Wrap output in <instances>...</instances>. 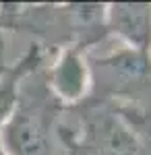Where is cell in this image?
I'll use <instances>...</instances> for the list:
<instances>
[{
	"label": "cell",
	"instance_id": "obj_7",
	"mask_svg": "<svg viewBox=\"0 0 151 155\" xmlns=\"http://www.w3.org/2000/svg\"><path fill=\"white\" fill-rule=\"evenodd\" d=\"M48 56L50 54L44 48H39L37 44H29L23 50V54L12 64H8V68L0 74V130L17 104V93H19L21 81L42 62H46Z\"/></svg>",
	"mask_w": 151,
	"mask_h": 155
},
{
	"label": "cell",
	"instance_id": "obj_3",
	"mask_svg": "<svg viewBox=\"0 0 151 155\" xmlns=\"http://www.w3.org/2000/svg\"><path fill=\"white\" fill-rule=\"evenodd\" d=\"M46 62L21 81L17 104L0 130V145L8 155H64L60 122L66 106L48 85Z\"/></svg>",
	"mask_w": 151,
	"mask_h": 155
},
{
	"label": "cell",
	"instance_id": "obj_9",
	"mask_svg": "<svg viewBox=\"0 0 151 155\" xmlns=\"http://www.w3.org/2000/svg\"><path fill=\"white\" fill-rule=\"evenodd\" d=\"M0 155H8L6 151H4V149H2V145H0Z\"/></svg>",
	"mask_w": 151,
	"mask_h": 155
},
{
	"label": "cell",
	"instance_id": "obj_6",
	"mask_svg": "<svg viewBox=\"0 0 151 155\" xmlns=\"http://www.w3.org/2000/svg\"><path fill=\"white\" fill-rule=\"evenodd\" d=\"M106 31L120 46L151 52V4L112 2L106 4Z\"/></svg>",
	"mask_w": 151,
	"mask_h": 155
},
{
	"label": "cell",
	"instance_id": "obj_8",
	"mask_svg": "<svg viewBox=\"0 0 151 155\" xmlns=\"http://www.w3.org/2000/svg\"><path fill=\"white\" fill-rule=\"evenodd\" d=\"M8 68V62H6V39H4V33L0 31V74Z\"/></svg>",
	"mask_w": 151,
	"mask_h": 155
},
{
	"label": "cell",
	"instance_id": "obj_5",
	"mask_svg": "<svg viewBox=\"0 0 151 155\" xmlns=\"http://www.w3.org/2000/svg\"><path fill=\"white\" fill-rule=\"evenodd\" d=\"M46 77L52 93L64 106H77L89 95L87 56L79 50H60L48 56Z\"/></svg>",
	"mask_w": 151,
	"mask_h": 155
},
{
	"label": "cell",
	"instance_id": "obj_1",
	"mask_svg": "<svg viewBox=\"0 0 151 155\" xmlns=\"http://www.w3.org/2000/svg\"><path fill=\"white\" fill-rule=\"evenodd\" d=\"M64 155H151V110L83 99L60 122Z\"/></svg>",
	"mask_w": 151,
	"mask_h": 155
},
{
	"label": "cell",
	"instance_id": "obj_4",
	"mask_svg": "<svg viewBox=\"0 0 151 155\" xmlns=\"http://www.w3.org/2000/svg\"><path fill=\"white\" fill-rule=\"evenodd\" d=\"M89 99L151 110V52L118 46L87 52Z\"/></svg>",
	"mask_w": 151,
	"mask_h": 155
},
{
	"label": "cell",
	"instance_id": "obj_2",
	"mask_svg": "<svg viewBox=\"0 0 151 155\" xmlns=\"http://www.w3.org/2000/svg\"><path fill=\"white\" fill-rule=\"evenodd\" d=\"M0 31L31 37L52 56L60 50H79L83 54L97 50L108 37L106 4H0Z\"/></svg>",
	"mask_w": 151,
	"mask_h": 155
}]
</instances>
